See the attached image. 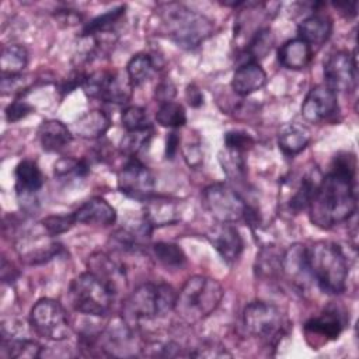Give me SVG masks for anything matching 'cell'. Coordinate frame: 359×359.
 Wrapping results in <instances>:
<instances>
[{"label":"cell","mask_w":359,"mask_h":359,"mask_svg":"<svg viewBox=\"0 0 359 359\" xmlns=\"http://www.w3.org/2000/svg\"><path fill=\"white\" fill-rule=\"evenodd\" d=\"M355 157L339 153L332 161L331 172L321 178L309 212L313 224L331 229L349 220L356 210Z\"/></svg>","instance_id":"6da1fadb"},{"label":"cell","mask_w":359,"mask_h":359,"mask_svg":"<svg viewBox=\"0 0 359 359\" xmlns=\"http://www.w3.org/2000/svg\"><path fill=\"white\" fill-rule=\"evenodd\" d=\"M310 276L328 294H341L346 287L348 261L341 247L331 241H317L306 247Z\"/></svg>","instance_id":"7a4b0ae2"},{"label":"cell","mask_w":359,"mask_h":359,"mask_svg":"<svg viewBox=\"0 0 359 359\" xmlns=\"http://www.w3.org/2000/svg\"><path fill=\"white\" fill-rule=\"evenodd\" d=\"M177 292L167 283H143L137 286L125 300L122 317L133 330L143 321L165 317L174 311Z\"/></svg>","instance_id":"3957f363"},{"label":"cell","mask_w":359,"mask_h":359,"mask_svg":"<svg viewBox=\"0 0 359 359\" xmlns=\"http://www.w3.org/2000/svg\"><path fill=\"white\" fill-rule=\"evenodd\" d=\"M224 296L222 285L208 276L189 278L177 293L174 311L187 324H195L209 317Z\"/></svg>","instance_id":"277c9868"},{"label":"cell","mask_w":359,"mask_h":359,"mask_svg":"<svg viewBox=\"0 0 359 359\" xmlns=\"http://www.w3.org/2000/svg\"><path fill=\"white\" fill-rule=\"evenodd\" d=\"M158 15L171 41L184 49L199 46L213 32V24L208 17L180 3L160 6Z\"/></svg>","instance_id":"5b68a950"},{"label":"cell","mask_w":359,"mask_h":359,"mask_svg":"<svg viewBox=\"0 0 359 359\" xmlns=\"http://www.w3.org/2000/svg\"><path fill=\"white\" fill-rule=\"evenodd\" d=\"M115 293L94 273L77 275L69 286V299L73 309L87 316H104L109 311Z\"/></svg>","instance_id":"8992f818"},{"label":"cell","mask_w":359,"mask_h":359,"mask_svg":"<svg viewBox=\"0 0 359 359\" xmlns=\"http://www.w3.org/2000/svg\"><path fill=\"white\" fill-rule=\"evenodd\" d=\"M243 325L250 335L266 345H276L285 335L287 323L275 304L255 300L244 307Z\"/></svg>","instance_id":"52a82bcc"},{"label":"cell","mask_w":359,"mask_h":359,"mask_svg":"<svg viewBox=\"0 0 359 359\" xmlns=\"http://www.w3.org/2000/svg\"><path fill=\"white\" fill-rule=\"evenodd\" d=\"M202 201L206 210L219 223H236L244 219L248 205L230 185L216 182L205 188Z\"/></svg>","instance_id":"ba28073f"},{"label":"cell","mask_w":359,"mask_h":359,"mask_svg":"<svg viewBox=\"0 0 359 359\" xmlns=\"http://www.w3.org/2000/svg\"><path fill=\"white\" fill-rule=\"evenodd\" d=\"M29 324L38 335L50 341H63L70 334L66 310L57 300L49 297L41 299L32 306Z\"/></svg>","instance_id":"9c48e42d"},{"label":"cell","mask_w":359,"mask_h":359,"mask_svg":"<svg viewBox=\"0 0 359 359\" xmlns=\"http://www.w3.org/2000/svg\"><path fill=\"white\" fill-rule=\"evenodd\" d=\"M81 87L88 97L111 104L128 102L132 97L133 90L128 74L107 70L95 72L86 76Z\"/></svg>","instance_id":"30bf717a"},{"label":"cell","mask_w":359,"mask_h":359,"mask_svg":"<svg viewBox=\"0 0 359 359\" xmlns=\"http://www.w3.org/2000/svg\"><path fill=\"white\" fill-rule=\"evenodd\" d=\"M154 187V175L136 157H130L118 172V188L129 198L147 201L153 196Z\"/></svg>","instance_id":"8fae6325"},{"label":"cell","mask_w":359,"mask_h":359,"mask_svg":"<svg viewBox=\"0 0 359 359\" xmlns=\"http://www.w3.org/2000/svg\"><path fill=\"white\" fill-rule=\"evenodd\" d=\"M325 86L334 93H349L356 86V53L344 50L328 55L324 60Z\"/></svg>","instance_id":"7c38bea8"},{"label":"cell","mask_w":359,"mask_h":359,"mask_svg":"<svg viewBox=\"0 0 359 359\" xmlns=\"http://www.w3.org/2000/svg\"><path fill=\"white\" fill-rule=\"evenodd\" d=\"M15 250L25 264L38 265L57 257L62 251V245L53 241L52 236L46 231L45 234L25 233L17 240Z\"/></svg>","instance_id":"4fadbf2b"},{"label":"cell","mask_w":359,"mask_h":359,"mask_svg":"<svg viewBox=\"0 0 359 359\" xmlns=\"http://www.w3.org/2000/svg\"><path fill=\"white\" fill-rule=\"evenodd\" d=\"M337 111V93L328 88L325 84L311 87L302 104V116L310 123H318L330 119Z\"/></svg>","instance_id":"5bb4252c"},{"label":"cell","mask_w":359,"mask_h":359,"mask_svg":"<svg viewBox=\"0 0 359 359\" xmlns=\"http://www.w3.org/2000/svg\"><path fill=\"white\" fill-rule=\"evenodd\" d=\"M206 238L229 265L234 264L240 258L244 248L243 237L231 223H219L213 226L206 233Z\"/></svg>","instance_id":"9a60e30c"},{"label":"cell","mask_w":359,"mask_h":359,"mask_svg":"<svg viewBox=\"0 0 359 359\" xmlns=\"http://www.w3.org/2000/svg\"><path fill=\"white\" fill-rule=\"evenodd\" d=\"M15 178V192L18 201L24 206L41 191L45 184V177L38 167V164L32 160H22L17 164L14 171Z\"/></svg>","instance_id":"2e32d148"},{"label":"cell","mask_w":359,"mask_h":359,"mask_svg":"<svg viewBox=\"0 0 359 359\" xmlns=\"http://www.w3.org/2000/svg\"><path fill=\"white\" fill-rule=\"evenodd\" d=\"M72 215L76 223H83L88 226L107 227L114 224L116 220L115 209L104 198L100 196H94L86 201Z\"/></svg>","instance_id":"e0dca14e"},{"label":"cell","mask_w":359,"mask_h":359,"mask_svg":"<svg viewBox=\"0 0 359 359\" xmlns=\"http://www.w3.org/2000/svg\"><path fill=\"white\" fill-rule=\"evenodd\" d=\"M88 271L100 278L116 294L125 283V269L104 252H95L88 259Z\"/></svg>","instance_id":"ac0fdd59"},{"label":"cell","mask_w":359,"mask_h":359,"mask_svg":"<svg viewBox=\"0 0 359 359\" xmlns=\"http://www.w3.org/2000/svg\"><path fill=\"white\" fill-rule=\"evenodd\" d=\"M266 83V73L259 63L248 62L240 65L231 79V88L237 95L247 97L261 90Z\"/></svg>","instance_id":"d6986e66"},{"label":"cell","mask_w":359,"mask_h":359,"mask_svg":"<svg viewBox=\"0 0 359 359\" xmlns=\"http://www.w3.org/2000/svg\"><path fill=\"white\" fill-rule=\"evenodd\" d=\"M282 273L293 282L294 286L304 287L307 278L310 276L307 259H306V247L302 244L290 245L282 255Z\"/></svg>","instance_id":"ffe728a7"},{"label":"cell","mask_w":359,"mask_h":359,"mask_svg":"<svg viewBox=\"0 0 359 359\" xmlns=\"http://www.w3.org/2000/svg\"><path fill=\"white\" fill-rule=\"evenodd\" d=\"M144 202H147L144 208V220L151 227L174 224L180 220V209L175 201L163 196H151Z\"/></svg>","instance_id":"44dd1931"},{"label":"cell","mask_w":359,"mask_h":359,"mask_svg":"<svg viewBox=\"0 0 359 359\" xmlns=\"http://www.w3.org/2000/svg\"><path fill=\"white\" fill-rule=\"evenodd\" d=\"M331 32L332 21L324 14H311L297 27L299 39L304 41L311 49L313 46H321L324 42H327L331 36Z\"/></svg>","instance_id":"7402d4cb"},{"label":"cell","mask_w":359,"mask_h":359,"mask_svg":"<svg viewBox=\"0 0 359 359\" xmlns=\"http://www.w3.org/2000/svg\"><path fill=\"white\" fill-rule=\"evenodd\" d=\"M73 139L70 129L60 121L48 119L38 128V140L45 151H60Z\"/></svg>","instance_id":"603a6c76"},{"label":"cell","mask_w":359,"mask_h":359,"mask_svg":"<svg viewBox=\"0 0 359 359\" xmlns=\"http://www.w3.org/2000/svg\"><path fill=\"white\" fill-rule=\"evenodd\" d=\"M310 130L297 122L286 123L278 133V146L287 157H293L303 151L310 143Z\"/></svg>","instance_id":"cb8c5ba5"},{"label":"cell","mask_w":359,"mask_h":359,"mask_svg":"<svg viewBox=\"0 0 359 359\" xmlns=\"http://www.w3.org/2000/svg\"><path fill=\"white\" fill-rule=\"evenodd\" d=\"M111 126L109 118L105 115V112L100 109L87 111L79 119H76L72 125L73 132L83 139L94 140L102 137Z\"/></svg>","instance_id":"d4e9b609"},{"label":"cell","mask_w":359,"mask_h":359,"mask_svg":"<svg viewBox=\"0 0 359 359\" xmlns=\"http://www.w3.org/2000/svg\"><path fill=\"white\" fill-rule=\"evenodd\" d=\"M313 49L302 39L294 38L285 42L278 50L279 63L290 70L304 69L311 60Z\"/></svg>","instance_id":"484cf974"},{"label":"cell","mask_w":359,"mask_h":359,"mask_svg":"<svg viewBox=\"0 0 359 359\" xmlns=\"http://www.w3.org/2000/svg\"><path fill=\"white\" fill-rule=\"evenodd\" d=\"M304 330L325 339H337L344 330V320L338 310L328 309L320 316L310 318L304 324Z\"/></svg>","instance_id":"4316f807"},{"label":"cell","mask_w":359,"mask_h":359,"mask_svg":"<svg viewBox=\"0 0 359 359\" xmlns=\"http://www.w3.org/2000/svg\"><path fill=\"white\" fill-rule=\"evenodd\" d=\"M321 178L323 177L320 175L318 170L310 171V172L304 174L300 178V182L294 188L293 195L287 201V206H289V209L292 212L299 213V212H302L304 209H309L310 202H311V199L314 196V192H316Z\"/></svg>","instance_id":"83f0119b"},{"label":"cell","mask_w":359,"mask_h":359,"mask_svg":"<svg viewBox=\"0 0 359 359\" xmlns=\"http://www.w3.org/2000/svg\"><path fill=\"white\" fill-rule=\"evenodd\" d=\"M28 63V52L22 45L11 43L1 52L0 67L1 76H17L25 69Z\"/></svg>","instance_id":"f1b7e54d"},{"label":"cell","mask_w":359,"mask_h":359,"mask_svg":"<svg viewBox=\"0 0 359 359\" xmlns=\"http://www.w3.org/2000/svg\"><path fill=\"white\" fill-rule=\"evenodd\" d=\"M273 45V34L269 27H262L254 32L250 42L244 49V55L247 56L244 63L254 62L258 63L259 59L265 57Z\"/></svg>","instance_id":"f546056e"},{"label":"cell","mask_w":359,"mask_h":359,"mask_svg":"<svg viewBox=\"0 0 359 359\" xmlns=\"http://www.w3.org/2000/svg\"><path fill=\"white\" fill-rule=\"evenodd\" d=\"M154 62L149 53H136L126 65V74L133 87L147 81L154 72Z\"/></svg>","instance_id":"4dcf8cb0"},{"label":"cell","mask_w":359,"mask_h":359,"mask_svg":"<svg viewBox=\"0 0 359 359\" xmlns=\"http://www.w3.org/2000/svg\"><path fill=\"white\" fill-rule=\"evenodd\" d=\"M282 255L283 252L273 245H268L259 251L255 261V272L259 276L272 278L282 273Z\"/></svg>","instance_id":"1f68e13d"},{"label":"cell","mask_w":359,"mask_h":359,"mask_svg":"<svg viewBox=\"0 0 359 359\" xmlns=\"http://www.w3.org/2000/svg\"><path fill=\"white\" fill-rule=\"evenodd\" d=\"M153 135H154L153 126L126 132L121 139V144H119L121 151L129 157H136L140 151H143L150 144Z\"/></svg>","instance_id":"d6a6232c"},{"label":"cell","mask_w":359,"mask_h":359,"mask_svg":"<svg viewBox=\"0 0 359 359\" xmlns=\"http://www.w3.org/2000/svg\"><path fill=\"white\" fill-rule=\"evenodd\" d=\"M1 348H3V351L7 352L8 358H17V359L38 358V356H41V352H42V346L36 341H32L28 338L7 339L3 337Z\"/></svg>","instance_id":"836d02e7"},{"label":"cell","mask_w":359,"mask_h":359,"mask_svg":"<svg viewBox=\"0 0 359 359\" xmlns=\"http://www.w3.org/2000/svg\"><path fill=\"white\" fill-rule=\"evenodd\" d=\"M156 121L163 128L177 129L182 128L187 122V114L181 104L168 101L160 104L157 112H156Z\"/></svg>","instance_id":"e575fe53"},{"label":"cell","mask_w":359,"mask_h":359,"mask_svg":"<svg viewBox=\"0 0 359 359\" xmlns=\"http://www.w3.org/2000/svg\"><path fill=\"white\" fill-rule=\"evenodd\" d=\"M219 161L223 168V172L231 181H241L245 177L247 165L243 157V153L226 149L219 153Z\"/></svg>","instance_id":"d590c367"},{"label":"cell","mask_w":359,"mask_h":359,"mask_svg":"<svg viewBox=\"0 0 359 359\" xmlns=\"http://www.w3.org/2000/svg\"><path fill=\"white\" fill-rule=\"evenodd\" d=\"M153 254L167 268H181L187 262L182 248L174 243L160 241L153 245Z\"/></svg>","instance_id":"8d00e7d4"},{"label":"cell","mask_w":359,"mask_h":359,"mask_svg":"<svg viewBox=\"0 0 359 359\" xmlns=\"http://www.w3.org/2000/svg\"><path fill=\"white\" fill-rule=\"evenodd\" d=\"M123 14H125V6H119V7H115L112 10H108L107 13L93 18L84 27L83 35L84 36H91V35H95V34H100V32L109 31L122 18Z\"/></svg>","instance_id":"74e56055"},{"label":"cell","mask_w":359,"mask_h":359,"mask_svg":"<svg viewBox=\"0 0 359 359\" xmlns=\"http://www.w3.org/2000/svg\"><path fill=\"white\" fill-rule=\"evenodd\" d=\"M121 119H122V125L126 129V132L139 130V129H144V128L151 126V123L149 122L146 109L142 108V107H137V105L126 107L122 111Z\"/></svg>","instance_id":"f35d334b"},{"label":"cell","mask_w":359,"mask_h":359,"mask_svg":"<svg viewBox=\"0 0 359 359\" xmlns=\"http://www.w3.org/2000/svg\"><path fill=\"white\" fill-rule=\"evenodd\" d=\"M55 175L59 178H69V177H77L83 178L88 174V165L83 160L76 158H60L55 163Z\"/></svg>","instance_id":"ab89813d"},{"label":"cell","mask_w":359,"mask_h":359,"mask_svg":"<svg viewBox=\"0 0 359 359\" xmlns=\"http://www.w3.org/2000/svg\"><path fill=\"white\" fill-rule=\"evenodd\" d=\"M41 223L43 230L53 237L70 230L74 226L76 220L73 215H52L45 217Z\"/></svg>","instance_id":"60d3db41"},{"label":"cell","mask_w":359,"mask_h":359,"mask_svg":"<svg viewBox=\"0 0 359 359\" xmlns=\"http://www.w3.org/2000/svg\"><path fill=\"white\" fill-rule=\"evenodd\" d=\"M226 149L244 153L254 146V139L243 130H229L224 133Z\"/></svg>","instance_id":"b9f144b4"},{"label":"cell","mask_w":359,"mask_h":359,"mask_svg":"<svg viewBox=\"0 0 359 359\" xmlns=\"http://www.w3.org/2000/svg\"><path fill=\"white\" fill-rule=\"evenodd\" d=\"M32 111H34V107L29 105L27 101L15 100L7 105L4 115L8 122H17V121L25 118L27 115H29Z\"/></svg>","instance_id":"7bdbcfd3"},{"label":"cell","mask_w":359,"mask_h":359,"mask_svg":"<svg viewBox=\"0 0 359 359\" xmlns=\"http://www.w3.org/2000/svg\"><path fill=\"white\" fill-rule=\"evenodd\" d=\"M189 356H196V358H223V356H231L224 348L216 346L215 344L212 345H203L199 348H195V351L188 353Z\"/></svg>","instance_id":"ee69618b"},{"label":"cell","mask_w":359,"mask_h":359,"mask_svg":"<svg viewBox=\"0 0 359 359\" xmlns=\"http://www.w3.org/2000/svg\"><path fill=\"white\" fill-rule=\"evenodd\" d=\"M175 93H177L175 86L170 80H164L156 86L154 97L158 100L160 104H163V102L172 101V98L175 97Z\"/></svg>","instance_id":"f6af8a7d"},{"label":"cell","mask_w":359,"mask_h":359,"mask_svg":"<svg viewBox=\"0 0 359 359\" xmlns=\"http://www.w3.org/2000/svg\"><path fill=\"white\" fill-rule=\"evenodd\" d=\"M185 98H187L188 104L191 107H195V108H198V107H201L203 104V94H202V91L195 84H189L187 87Z\"/></svg>","instance_id":"bcb514c9"},{"label":"cell","mask_w":359,"mask_h":359,"mask_svg":"<svg viewBox=\"0 0 359 359\" xmlns=\"http://www.w3.org/2000/svg\"><path fill=\"white\" fill-rule=\"evenodd\" d=\"M184 156H185L187 163L192 167H196L202 161V153L199 150V146H196V144H191V146L185 147L184 149Z\"/></svg>","instance_id":"7dc6e473"},{"label":"cell","mask_w":359,"mask_h":359,"mask_svg":"<svg viewBox=\"0 0 359 359\" xmlns=\"http://www.w3.org/2000/svg\"><path fill=\"white\" fill-rule=\"evenodd\" d=\"M180 146V135L177 132H171L167 136V143H165V157L172 160L178 151Z\"/></svg>","instance_id":"c3c4849f"},{"label":"cell","mask_w":359,"mask_h":359,"mask_svg":"<svg viewBox=\"0 0 359 359\" xmlns=\"http://www.w3.org/2000/svg\"><path fill=\"white\" fill-rule=\"evenodd\" d=\"M334 6L344 11L348 10V13H351V15H356V3H334Z\"/></svg>","instance_id":"681fc988"}]
</instances>
